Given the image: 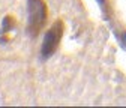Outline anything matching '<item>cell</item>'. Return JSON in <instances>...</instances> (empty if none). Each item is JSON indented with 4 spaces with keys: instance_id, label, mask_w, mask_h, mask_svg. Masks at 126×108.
Returning a JSON list of instances; mask_svg holds the SVG:
<instances>
[{
    "instance_id": "6da1fadb",
    "label": "cell",
    "mask_w": 126,
    "mask_h": 108,
    "mask_svg": "<svg viewBox=\"0 0 126 108\" xmlns=\"http://www.w3.org/2000/svg\"><path fill=\"white\" fill-rule=\"evenodd\" d=\"M27 33L32 38H36L47 23L48 18V8L44 0H27Z\"/></svg>"
},
{
    "instance_id": "7a4b0ae2",
    "label": "cell",
    "mask_w": 126,
    "mask_h": 108,
    "mask_svg": "<svg viewBox=\"0 0 126 108\" xmlns=\"http://www.w3.org/2000/svg\"><path fill=\"white\" fill-rule=\"evenodd\" d=\"M63 30H65V24L62 20H56L53 26L47 30V33L44 36V42L41 47V54L42 59H50L59 48L62 36H63Z\"/></svg>"
},
{
    "instance_id": "3957f363",
    "label": "cell",
    "mask_w": 126,
    "mask_h": 108,
    "mask_svg": "<svg viewBox=\"0 0 126 108\" xmlns=\"http://www.w3.org/2000/svg\"><path fill=\"white\" fill-rule=\"evenodd\" d=\"M14 24H15L14 17H12V15H6V17L3 18V23H2V35L11 32V30L14 29Z\"/></svg>"
},
{
    "instance_id": "277c9868",
    "label": "cell",
    "mask_w": 126,
    "mask_h": 108,
    "mask_svg": "<svg viewBox=\"0 0 126 108\" xmlns=\"http://www.w3.org/2000/svg\"><path fill=\"white\" fill-rule=\"evenodd\" d=\"M98 3L102 6V9L105 11V6H107V0H98Z\"/></svg>"
},
{
    "instance_id": "5b68a950",
    "label": "cell",
    "mask_w": 126,
    "mask_h": 108,
    "mask_svg": "<svg viewBox=\"0 0 126 108\" xmlns=\"http://www.w3.org/2000/svg\"><path fill=\"white\" fill-rule=\"evenodd\" d=\"M122 45L126 48V33H123V35H122Z\"/></svg>"
}]
</instances>
